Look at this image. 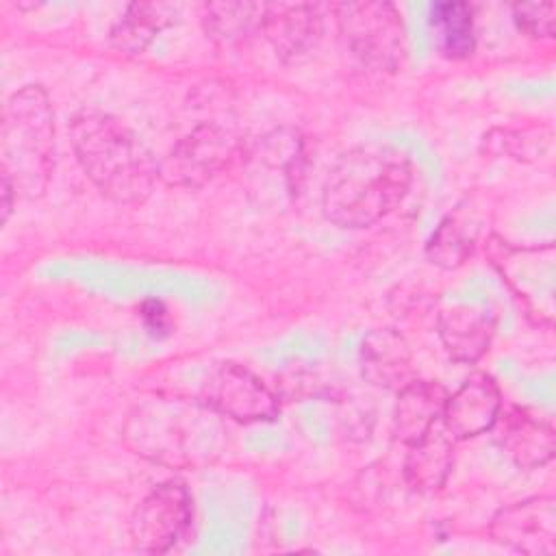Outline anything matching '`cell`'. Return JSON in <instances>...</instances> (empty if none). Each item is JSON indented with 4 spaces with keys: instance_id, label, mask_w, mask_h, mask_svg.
Wrapping results in <instances>:
<instances>
[{
    "instance_id": "30bf717a",
    "label": "cell",
    "mask_w": 556,
    "mask_h": 556,
    "mask_svg": "<svg viewBox=\"0 0 556 556\" xmlns=\"http://www.w3.org/2000/svg\"><path fill=\"white\" fill-rule=\"evenodd\" d=\"M502 413V393L486 374L469 376L452 395H447L441 424L456 439H471L497 424Z\"/></svg>"
},
{
    "instance_id": "9c48e42d",
    "label": "cell",
    "mask_w": 556,
    "mask_h": 556,
    "mask_svg": "<svg viewBox=\"0 0 556 556\" xmlns=\"http://www.w3.org/2000/svg\"><path fill=\"white\" fill-rule=\"evenodd\" d=\"M202 402L235 421H267L278 413L276 395L258 376L237 363L219 365L204 384Z\"/></svg>"
},
{
    "instance_id": "277c9868",
    "label": "cell",
    "mask_w": 556,
    "mask_h": 556,
    "mask_svg": "<svg viewBox=\"0 0 556 556\" xmlns=\"http://www.w3.org/2000/svg\"><path fill=\"white\" fill-rule=\"evenodd\" d=\"M2 172L22 198H39L54 169V113L39 85L9 96L2 109Z\"/></svg>"
},
{
    "instance_id": "9a60e30c",
    "label": "cell",
    "mask_w": 556,
    "mask_h": 556,
    "mask_svg": "<svg viewBox=\"0 0 556 556\" xmlns=\"http://www.w3.org/2000/svg\"><path fill=\"white\" fill-rule=\"evenodd\" d=\"M447 391L432 380H410L397 391L393 415L395 437L404 445L419 441L443 417Z\"/></svg>"
},
{
    "instance_id": "5b68a950",
    "label": "cell",
    "mask_w": 556,
    "mask_h": 556,
    "mask_svg": "<svg viewBox=\"0 0 556 556\" xmlns=\"http://www.w3.org/2000/svg\"><path fill=\"white\" fill-rule=\"evenodd\" d=\"M341 35L367 67L391 72L404 56V22L391 2H341L334 7Z\"/></svg>"
},
{
    "instance_id": "7a4b0ae2",
    "label": "cell",
    "mask_w": 556,
    "mask_h": 556,
    "mask_svg": "<svg viewBox=\"0 0 556 556\" xmlns=\"http://www.w3.org/2000/svg\"><path fill=\"white\" fill-rule=\"evenodd\" d=\"M70 139L83 172L109 200L137 204L152 193L159 163L117 117L102 111H80L72 119Z\"/></svg>"
},
{
    "instance_id": "2e32d148",
    "label": "cell",
    "mask_w": 556,
    "mask_h": 556,
    "mask_svg": "<svg viewBox=\"0 0 556 556\" xmlns=\"http://www.w3.org/2000/svg\"><path fill=\"white\" fill-rule=\"evenodd\" d=\"M454 437L439 421L419 441L408 445L404 478L415 491H434L443 486L454 465Z\"/></svg>"
},
{
    "instance_id": "6da1fadb",
    "label": "cell",
    "mask_w": 556,
    "mask_h": 556,
    "mask_svg": "<svg viewBox=\"0 0 556 556\" xmlns=\"http://www.w3.org/2000/svg\"><path fill=\"white\" fill-rule=\"evenodd\" d=\"M410 180L404 150L389 143L356 146L341 154L324 182V215L341 228L371 226L404 200Z\"/></svg>"
},
{
    "instance_id": "8fae6325",
    "label": "cell",
    "mask_w": 556,
    "mask_h": 556,
    "mask_svg": "<svg viewBox=\"0 0 556 556\" xmlns=\"http://www.w3.org/2000/svg\"><path fill=\"white\" fill-rule=\"evenodd\" d=\"M321 13L308 2H271L263 9L261 30L282 61L311 54L321 37Z\"/></svg>"
},
{
    "instance_id": "5bb4252c",
    "label": "cell",
    "mask_w": 556,
    "mask_h": 556,
    "mask_svg": "<svg viewBox=\"0 0 556 556\" xmlns=\"http://www.w3.org/2000/svg\"><path fill=\"white\" fill-rule=\"evenodd\" d=\"M363 376L382 389H402L413 380V354L393 328L371 330L361 345Z\"/></svg>"
},
{
    "instance_id": "d6986e66",
    "label": "cell",
    "mask_w": 556,
    "mask_h": 556,
    "mask_svg": "<svg viewBox=\"0 0 556 556\" xmlns=\"http://www.w3.org/2000/svg\"><path fill=\"white\" fill-rule=\"evenodd\" d=\"M265 4L254 2H211L204 7L206 33L219 41H239L261 28Z\"/></svg>"
},
{
    "instance_id": "8992f818",
    "label": "cell",
    "mask_w": 556,
    "mask_h": 556,
    "mask_svg": "<svg viewBox=\"0 0 556 556\" xmlns=\"http://www.w3.org/2000/svg\"><path fill=\"white\" fill-rule=\"evenodd\" d=\"M237 146L239 141L230 130L202 124L172 146L159 163V178L172 187H202L228 167Z\"/></svg>"
},
{
    "instance_id": "ba28073f",
    "label": "cell",
    "mask_w": 556,
    "mask_h": 556,
    "mask_svg": "<svg viewBox=\"0 0 556 556\" xmlns=\"http://www.w3.org/2000/svg\"><path fill=\"white\" fill-rule=\"evenodd\" d=\"M495 543L528 556H552L556 552V500L536 495L495 513L489 528Z\"/></svg>"
},
{
    "instance_id": "e0dca14e",
    "label": "cell",
    "mask_w": 556,
    "mask_h": 556,
    "mask_svg": "<svg viewBox=\"0 0 556 556\" xmlns=\"http://www.w3.org/2000/svg\"><path fill=\"white\" fill-rule=\"evenodd\" d=\"M174 17L176 7L167 2H132L111 28V41L124 54H139Z\"/></svg>"
},
{
    "instance_id": "52a82bcc",
    "label": "cell",
    "mask_w": 556,
    "mask_h": 556,
    "mask_svg": "<svg viewBox=\"0 0 556 556\" xmlns=\"http://www.w3.org/2000/svg\"><path fill=\"white\" fill-rule=\"evenodd\" d=\"M193 502L180 482H163L154 486L130 519V536L137 549L161 554L172 549L189 530Z\"/></svg>"
},
{
    "instance_id": "603a6c76",
    "label": "cell",
    "mask_w": 556,
    "mask_h": 556,
    "mask_svg": "<svg viewBox=\"0 0 556 556\" xmlns=\"http://www.w3.org/2000/svg\"><path fill=\"white\" fill-rule=\"evenodd\" d=\"M143 317L148 319V326L152 332L165 328V311L159 302H148L143 308Z\"/></svg>"
},
{
    "instance_id": "cb8c5ba5",
    "label": "cell",
    "mask_w": 556,
    "mask_h": 556,
    "mask_svg": "<svg viewBox=\"0 0 556 556\" xmlns=\"http://www.w3.org/2000/svg\"><path fill=\"white\" fill-rule=\"evenodd\" d=\"M13 195H17V193H15V187H13V182L2 174V204H0V208H2V222H7V217H9V213H11Z\"/></svg>"
},
{
    "instance_id": "7402d4cb",
    "label": "cell",
    "mask_w": 556,
    "mask_h": 556,
    "mask_svg": "<svg viewBox=\"0 0 556 556\" xmlns=\"http://www.w3.org/2000/svg\"><path fill=\"white\" fill-rule=\"evenodd\" d=\"M302 154V141L291 130H274L263 137V159L274 167H291Z\"/></svg>"
},
{
    "instance_id": "3957f363",
    "label": "cell",
    "mask_w": 556,
    "mask_h": 556,
    "mask_svg": "<svg viewBox=\"0 0 556 556\" xmlns=\"http://www.w3.org/2000/svg\"><path fill=\"white\" fill-rule=\"evenodd\" d=\"M217 415L206 402L161 397L137 406L126 439L137 454L165 465L206 463L219 454L224 430Z\"/></svg>"
},
{
    "instance_id": "44dd1931",
    "label": "cell",
    "mask_w": 556,
    "mask_h": 556,
    "mask_svg": "<svg viewBox=\"0 0 556 556\" xmlns=\"http://www.w3.org/2000/svg\"><path fill=\"white\" fill-rule=\"evenodd\" d=\"M554 2H519L513 4V20L521 33L541 39L554 35L556 24Z\"/></svg>"
},
{
    "instance_id": "4fadbf2b",
    "label": "cell",
    "mask_w": 556,
    "mask_h": 556,
    "mask_svg": "<svg viewBox=\"0 0 556 556\" xmlns=\"http://www.w3.org/2000/svg\"><path fill=\"white\" fill-rule=\"evenodd\" d=\"M500 443L508 458L521 469L543 467L554 456V428L526 408H510L497 417Z\"/></svg>"
},
{
    "instance_id": "7c38bea8",
    "label": "cell",
    "mask_w": 556,
    "mask_h": 556,
    "mask_svg": "<svg viewBox=\"0 0 556 556\" xmlns=\"http://www.w3.org/2000/svg\"><path fill=\"white\" fill-rule=\"evenodd\" d=\"M439 337L445 352L458 363H476L491 343L495 317L476 304H452L439 313Z\"/></svg>"
},
{
    "instance_id": "ffe728a7",
    "label": "cell",
    "mask_w": 556,
    "mask_h": 556,
    "mask_svg": "<svg viewBox=\"0 0 556 556\" xmlns=\"http://www.w3.org/2000/svg\"><path fill=\"white\" fill-rule=\"evenodd\" d=\"M471 248H473V239L469 237L465 226L458 224V219L447 217L432 232L426 245V256L432 265L441 269H454L467 261V256L471 254Z\"/></svg>"
},
{
    "instance_id": "ac0fdd59",
    "label": "cell",
    "mask_w": 556,
    "mask_h": 556,
    "mask_svg": "<svg viewBox=\"0 0 556 556\" xmlns=\"http://www.w3.org/2000/svg\"><path fill=\"white\" fill-rule=\"evenodd\" d=\"M430 20L447 59H465L473 52V11L467 2H437L430 7Z\"/></svg>"
}]
</instances>
